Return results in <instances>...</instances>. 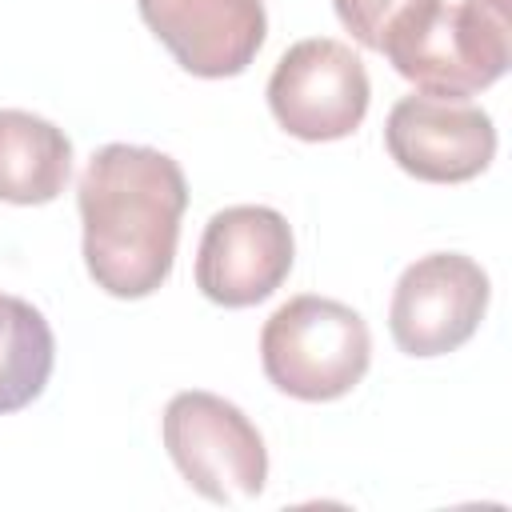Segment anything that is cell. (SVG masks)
Masks as SVG:
<instances>
[{
  "mask_svg": "<svg viewBox=\"0 0 512 512\" xmlns=\"http://www.w3.org/2000/svg\"><path fill=\"white\" fill-rule=\"evenodd\" d=\"M472 4H480V8H488V12H496L500 20H512V8H508V0H472Z\"/></svg>",
  "mask_w": 512,
  "mask_h": 512,
  "instance_id": "cell-13",
  "label": "cell"
},
{
  "mask_svg": "<svg viewBox=\"0 0 512 512\" xmlns=\"http://www.w3.org/2000/svg\"><path fill=\"white\" fill-rule=\"evenodd\" d=\"M56 336L44 312L20 296L0 292V416L28 408L52 376Z\"/></svg>",
  "mask_w": 512,
  "mask_h": 512,
  "instance_id": "cell-11",
  "label": "cell"
},
{
  "mask_svg": "<svg viewBox=\"0 0 512 512\" xmlns=\"http://www.w3.org/2000/svg\"><path fill=\"white\" fill-rule=\"evenodd\" d=\"M440 0H332L340 24L356 44L372 52H388L400 36H408Z\"/></svg>",
  "mask_w": 512,
  "mask_h": 512,
  "instance_id": "cell-12",
  "label": "cell"
},
{
  "mask_svg": "<svg viewBox=\"0 0 512 512\" xmlns=\"http://www.w3.org/2000/svg\"><path fill=\"white\" fill-rule=\"evenodd\" d=\"M488 272L460 252H432L408 264L388 304V328L404 356H448L468 344L488 312Z\"/></svg>",
  "mask_w": 512,
  "mask_h": 512,
  "instance_id": "cell-6",
  "label": "cell"
},
{
  "mask_svg": "<svg viewBox=\"0 0 512 512\" xmlns=\"http://www.w3.org/2000/svg\"><path fill=\"white\" fill-rule=\"evenodd\" d=\"M260 364L276 392L308 404L348 396L372 364L364 316L328 296H292L260 332Z\"/></svg>",
  "mask_w": 512,
  "mask_h": 512,
  "instance_id": "cell-2",
  "label": "cell"
},
{
  "mask_svg": "<svg viewBox=\"0 0 512 512\" xmlns=\"http://www.w3.org/2000/svg\"><path fill=\"white\" fill-rule=\"evenodd\" d=\"M84 264L96 288L116 300L152 296L176 260L188 208L184 168L144 144H104L76 184Z\"/></svg>",
  "mask_w": 512,
  "mask_h": 512,
  "instance_id": "cell-1",
  "label": "cell"
},
{
  "mask_svg": "<svg viewBox=\"0 0 512 512\" xmlns=\"http://www.w3.org/2000/svg\"><path fill=\"white\" fill-rule=\"evenodd\" d=\"M72 176V140L52 120L0 108V200L4 204H52Z\"/></svg>",
  "mask_w": 512,
  "mask_h": 512,
  "instance_id": "cell-10",
  "label": "cell"
},
{
  "mask_svg": "<svg viewBox=\"0 0 512 512\" xmlns=\"http://www.w3.org/2000/svg\"><path fill=\"white\" fill-rule=\"evenodd\" d=\"M292 260L296 240L276 208L232 204L204 224L196 288L220 308H252L288 280Z\"/></svg>",
  "mask_w": 512,
  "mask_h": 512,
  "instance_id": "cell-7",
  "label": "cell"
},
{
  "mask_svg": "<svg viewBox=\"0 0 512 512\" xmlns=\"http://www.w3.org/2000/svg\"><path fill=\"white\" fill-rule=\"evenodd\" d=\"M368 100L372 84L364 60L332 36L292 44L268 80V108L276 124L308 144L352 136L368 116Z\"/></svg>",
  "mask_w": 512,
  "mask_h": 512,
  "instance_id": "cell-4",
  "label": "cell"
},
{
  "mask_svg": "<svg viewBox=\"0 0 512 512\" xmlns=\"http://www.w3.org/2000/svg\"><path fill=\"white\" fill-rule=\"evenodd\" d=\"M152 36L204 80L240 76L268 36L260 0H136Z\"/></svg>",
  "mask_w": 512,
  "mask_h": 512,
  "instance_id": "cell-9",
  "label": "cell"
},
{
  "mask_svg": "<svg viewBox=\"0 0 512 512\" xmlns=\"http://www.w3.org/2000/svg\"><path fill=\"white\" fill-rule=\"evenodd\" d=\"M164 448L180 476L212 504H248L264 492V436L232 400L216 392L192 388L168 400Z\"/></svg>",
  "mask_w": 512,
  "mask_h": 512,
  "instance_id": "cell-3",
  "label": "cell"
},
{
  "mask_svg": "<svg viewBox=\"0 0 512 512\" xmlns=\"http://www.w3.org/2000/svg\"><path fill=\"white\" fill-rule=\"evenodd\" d=\"M508 28L496 12L460 0L436 4L408 36H400L384 56L392 68L428 96H472L508 72Z\"/></svg>",
  "mask_w": 512,
  "mask_h": 512,
  "instance_id": "cell-5",
  "label": "cell"
},
{
  "mask_svg": "<svg viewBox=\"0 0 512 512\" xmlns=\"http://www.w3.org/2000/svg\"><path fill=\"white\" fill-rule=\"evenodd\" d=\"M388 156L424 184H464L496 156L492 116L464 96H400L384 124Z\"/></svg>",
  "mask_w": 512,
  "mask_h": 512,
  "instance_id": "cell-8",
  "label": "cell"
}]
</instances>
